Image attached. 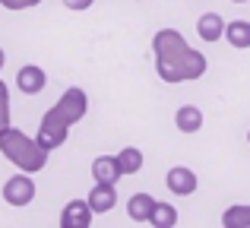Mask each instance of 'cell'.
<instances>
[{"mask_svg": "<svg viewBox=\"0 0 250 228\" xmlns=\"http://www.w3.org/2000/svg\"><path fill=\"white\" fill-rule=\"evenodd\" d=\"M0 152H3L6 162H13L19 171H29V174H38L48 165V149H44L35 136H25L22 130H16V127H6L3 133H0Z\"/></svg>", "mask_w": 250, "mask_h": 228, "instance_id": "6da1fadb", "label": "cell"}, {"mask_svg": "<svg viewBox=\"0 0 250 228\" xmlns=\"http://www.w3.org/2000/svg\"><path fill=\"white\" fill-rule=\"evenodd\" d=\"M155 70H159V76H162L165 83L200 80V76L206 73V57L187 44V48L177 51L174 57H155Z\"/></svg>", "mask_w": 250, "mask_h": 228, "instance_id": "7a4b0ae2", "label": "cell"}, {"mask_svg": "<svg viewBox=\"0 0 250 228\" xmlns=\"http://www.w3.org/2000/svg\"><path fill=\"white\" fill-rule=\"evenodd\" d=\"M85 111H89V95L83 92V89H67V92L61 95V102H57L54 108H51V114L57 117V121H63V124H80Z\"/></svg>", "mask_w": 250, "mask_h": 228, "instance_id": "3957f363", "label": "cell"}, {"mask_svg": "<svg viewBox=\"0 0 250 228\" xmlns=\"http://www.w3.org/2000/svg\"><path fill=\"white\" fill-rule=\"evenodd\" d=\"M3 200L10 206H29L35 200V181L29 178V171H19L13 174L10 181L3 184Z\"/></svg>", "mask_w": 250, "mask_h": 228, "instance_id": "277c9868", "label": "cell"}, {"mask_svg": "<svg viewBox=\"0 0 250 228\" xmlns=\"http://www.w3.org/2000/svg\"><path fill=\"white\" fill-rule=\"evenodd\" d=\"M67 133H70V124H63V121H57L54 114H44L42 117V127H38V133H35V140L42 143L48 152H54V149H61L63 143H67Z\"/></svg>", "mask_w": 250, "mask_h": 228, "instance_id": "5b68a950", "label": "cell"}, {"mask_svg": "<svg viewBox=\"0 0 250 228\" xmlns=\"http://www.w3.org/2000/svg\"><path fill=\"white\" fill-rule=\"evenodd\" d=\"M95 209L89 206V200H70L61 212V225L63 228H89Z\"/></svg>", "mask_w": 250, "mask_h": 228, "instance_id": "8992f818", "label": "cell"}, {"mask_svg": "<svg viewBox=\"0 0 250 228\" xmlns=\"http://www.w3.org/2000/svg\"><path fill=\"white\" fill-rule=\"evenodd\" d=\"M165 184H168V190L174 193V197H190V193H196L200 181H196V174L190 171V168H184V165H174V168L168 171Z\"/></svg>", "mask_w": 250, "mask_h": 228, "instance_id": "52a82bcc", "label": "cell"}, {"mask_svg": "<svg viewBox=\"0 0 250 228\" xmlns=\"http://www.w3.org/2000/svg\"><path fill=\"white\" fill-rule=\"evenodd\" d=\"M184 48H187V41H184V35L177 29H162V32H155V38H152L155 57H174L177 51H184Z\"/></svg>", "mask_w": 250, "mask_h": 228, "instance_id": "ba28073f", "label": "cell"}, {"mask_svg": "<svg viewBox=\"0 0 250 228\" xmlns=\"http://www.w3.org/2000/svg\"><path fill=\"white\" fill-rule=\"evenodd\" d=\"M16 86L22 95H38L44 86H48V76H44L42 67H35V63H29V67H22L16 73Z\"/></svg>", "mask_w": 250, "mask_h": 228, "instance_id": "9c48e42d", "label": "cell"}, {"mask_svg": "<svg viewBox=\"0 0 250 228\" xmlns=\"http://www.w3.org/2000/svg\"><path fill=\"white\" fill-rule=\"evenodd\" d=\"M225 19L219 16V13H203L200 19H196V35L203 38L206 44H212V41H219V38H225Z\"/></svg>", "mask_w": 250, "mask_h": 228, "instance_id": "30bf717a", "label": "cell"}, {"mask_svg": "<svg viewBox=\"0 0 250 228\" xmlns=\"http://www.w3.org/2000/svg\"><path fill=\"white\" fill-rule=\"evenodd\" d=\"M89 206L95 212H111L114 209V203H117V190H114V184H104V181H95V187L89 190Z\"/></svg>", "mask_w": 250, "mask_h": 228, "instance_id": "8fae6325", "label": "cell"}, {"mask_svg": "<svg viewBox=\"0 0 250 228\" xmlns=\"http://www.w3.org/2000/svg\"><path fill=\"white\" fill-rule=\"evenodd\" d=\"M92 178L95 181H104V184H117L124 178L121 165H117V155H98L92 162Z\"/></svg>", "mask_w": 250, "mask_h": 228, "instance_id": "7c38bea8", "label": "cell"}, {"mask_svg": "<svg viewBox=\"0 0 250 228\" xmlns=\"http://www.w3.org/2000/svg\"><path fill=\"white\" fill-rule=\"evenodd\" d=\"M174 124L181 133H196V130L203 127V111L196 105H181L174 114Z\"/></svg>", "mask_w": 250, "mask_h": 228, "instance_id": "4fadbf2b", "label": "cell"}, {"mask_svg": "<svg viewBox=\"0 0 250 228\" xmlns=\"http://www.w3.org/2000/svg\"><path fill=\"white\" fill-rule=\"evenodd\" d=\"M225 38H228L231 48L247 51L250 48V22H247V19H234V22H228L225 25Z\"/></svg>", "mask_w": 250, "mask_h": 228, "instance_id": "5bb4252c", "label": "cell"}, {"mask_svg": "<svg viewBox=\"0 0 250 228\" xmlns=\"http://www.w3.org/2000/svg\"><path fill=\"white\" fill-rule=\"evenodd\" d=\"M152 206H155V197H149V193H133L130 203H127V216L133 219V222H149Z\"/></svg>", "mask_w": 250, "mask_h": 228, "instance_id": "9a60e30c", "label": "cell"}, {"mask_svg": "<svg viewBox=\"0 0 250 228\" xmlns=\"http://www.w3.org/2000/svg\"><path fill=\"white\" fill-rule=\"evenodd\" d=\"M222 225L225 228H250V203H234L222 212Z\"/></svg>", "mask_w": 250, "mask_h": 228, "instance_id": "2e32d148", "label": "cell"}, {"mask_svg": "<svg viewBox=\"0 0 250 228\" xmlns=\"http://www.w3.org/2000/svg\"><path fill=\"white\" fill-rule=\"evenodd\" d=\"M177 222V209L171 203H162V200H155V206H152V212H149V225H155V228H171Z\"/></svg>", "mask_w": 250, "mask_h": 228, "instance_id": "e0dca14e", "label": "cell"}, {"mask_svg": "<svg viewBox=\"0 0 250 228\" xmlns=\"http://www.w3.org/2000/svg\"><path fill=\"white\" fill-rule=\"evenodd\" d=\"M117 165H121V171H124V178H130V174H136L143 168V152L136 146H127V149H121L117 152Z\"/></svg>", "mask_w": 250, "mask_h": 228, "instance_id": "ac0fdd59", "label": "cell"}, {"mask_svg": "<svg viewBox=\"0 0 250 228\" xmlns=\"http://www.w3.org/2000/svg\"><path fill=\"white\" fill-rule=\"evenodd\" d=\"M42 0H0L3 10H29V6H38Z\"/></svg>", "mask_w": 250, "mask_h": 228, "instance_id": "d6986e66", "label": "cell"}, {"mask_svg": "<svg viewBox=\"0 0 250 228\" xmlns=\"http://www.w3.org/2000/svg\"><path fill=\"white\" fill-rule=\"evenodd\" d=\"M10 127V99H0V133Z\"/></svg>", "mask_w": 250, "mask_h": 228, "instance_id": "ffe728a7", "label": "cell"}, {"mask_svg": "<svg viewBox=\"0 0 250 228\" xmlns=\"http://www.w3.org/2000/svg\"><path fill=\"white\" fill-rule=\"evenodd\" d=\"M92 3H95V0H63V6H67V10H76V13H80V10H89Z\"/></svg>", "mask_w": 250, "mask_h": 228, "instance_id": "44dd1931", "label": "cell"}, {"mask_svg": "<svg viewBox=\"0 0 250 228\" xmlns=\"http://www.w3.org/2000/svg\"><path fill=\"white\" fill-rule=\"evenodd\" d=\"M3 63H6V54H3V48H0V70H3Z\"/></svg>", "mask_w": 250, "mask_h": 228, "instance_id": "7402d4cb", "label": "cell"}, {"mask_svg": "<svg viewBox=\"0 0 250 228\" xmlns=\"http://www.w3.org/2000/svg\"><path fill=\"white\" fill-rule=\"evenodd\" d=\"M231 3H247V0H231Z\"/></svg>", "mask_w": 250, "mask_h": 228, "instance_id": "603a6c76", "label": "cell"}, {"mask_svg": "<svg viewBox=\"0 0 250 228\" xmlns=\"http://www.w3.org/2000/svg\"><path fill=\"white\" fill-rule=\"evenodd\" d=\"M247 143H250V130H247Z\"/></svg>", "mask_w": 250, "mask_h": 228, "instance_id": "cb8c5ba5", "label": "cell"}]
</instances>
